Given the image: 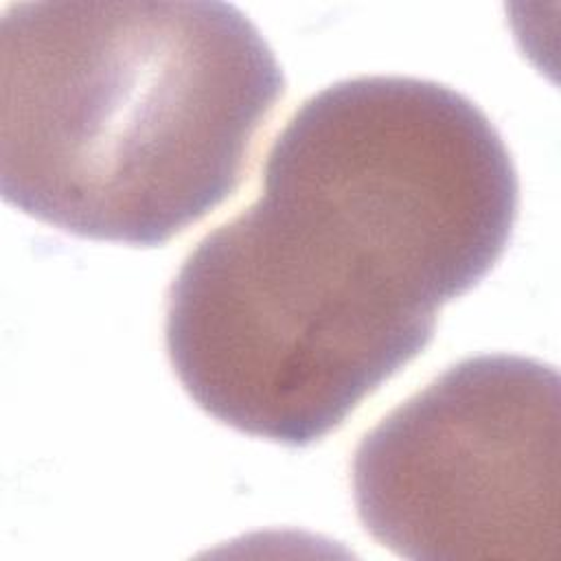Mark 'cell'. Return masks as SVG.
<instances>
[{
    "label": "cell",
    "instance_id": "cell-1",
    "mask_svg": "<svg viewBox=\"0 0 561 561\" xmlns=\"http://www.w3.org/2000/svg\"><path fill=\"white\" fill-rule=\"evenodd\" d=\"M517 208L511 153L465 94L333 83L276 136L259 199L173 278V373L219 423L307 447L423 353L438 309L504 254Z\"/></svg>",
    "mask_w": 561,
    "mask_h": 561
},
{
    "label": "cell",
    "instance_id": "cell-2",
    "mask_svg": "<svg viewBox=\"0 0 561 561\" xmlns=\"http://www.w3.org/2000/svg\"><path fill=\"white\" fill-rule=\"evenodd\" d=\"M285 94L217 0L18 2L0 20V191L68 234L158 248L241 184Z\"/></svg>",
    "mask_w": 561,
    "mask_h": 561
},
{
    "label": "cell",
    "instance_id": "cell-3",
    "mask_svg": "<svg viewBox=\"0 0 561 561\" xmlns=\"http://www.w3.org/2000/svg\"><path fill=\"white\" fill-rule=\"evenodd\" d=\"M559 375L491 353L449 366L359 440L364 528L414 561L559 559Z\"/></svg>",
    "mask_w": 561,
    "mask_h": 561
}]
</instances>
